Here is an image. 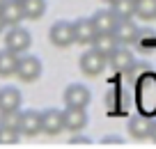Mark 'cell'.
Segmentation results:
<instances>
[{
	"label": "cell",
	"mask_w": 156,
	"mask_h": 149,
	"mask_svg": "<svg viewBox=\"0 0 156 149\" xmlns=\"http://www.w3.org/2000/svg\"><path fill=\"white\" fill-rule=\"evenodd\" d=\"M44 67H41V60L37 55H19V62H16V71L14 76L21 83H34L39 80Z\"/></svg>",
	"instance_id": "obj_1"
},
{
	"label": "cell",
	"mask_w": 156,
	"mask_h": 149,
	"mask_svg": "<svg viewBox=\"0 0 156 149\" xmlns=\"http://www.w3.org/2000/svg\"><path fill=\"white\" fill-rule=\"evenodd\" d=\"M62 99H64V106H71V108H87L90 101H92V92H90V87L83 85V83H71V85L64 87Z\"/></svg>",
	"instance_id": "obj_2"
},
{
	"label": "cell",
	"mask_w": 156,
	"mask_h": 149,
	"mask_svg": "<svg viewBox=\"0 0 156 149\" xmlns=\"http://www.w3.org/2000/svg\"><path fill=\"white\" fill-rule=\"evenodd\" d=\"M106 64H108V58L103 53H99L97 48H92V46L78 60V67H80V71H83L85 76H99V73L106 69Z\"/></svg>",
	"instance_id": "obj_3"
},
{
	"label": "cell",
	"mask_w": 156,
	"mask_h": 149,
	"mask_svg": "<svg viewBox=\"0 0 156 149\" xmlns=\"http://www.w3.org/2000/svg\"><path fill=\"white\" fill-rule=\"evenodd\" d=\"M30 44H32V34H30L23 25H12V28L7 30L5 48H9V51H14V53L21 55V53H25L30 48Z\"/></svg>",
	"instance_id": "obj_4"
},
{
	"label": "cell",
	"mask_w": 156,
	"mask_h": 149,
	"mask_svg": "<svg viewBox=\"0 0 156 149\" xmlns=\"http://www.w3.org/2000/svg\"><path fill=\"white\" fill-rule=\"evenodd\" d=\"M64 131V112L58 108L41 110V133L46 135H60Z\"/></svg>",
	"instance_id": "obj_5"
},
{
	"label": "cell",
	"mask_w": 156,
	"mask_h": 149,
	"mask_svg": "<svg viewBox=\"0 0 156 149\" xmlns=\"http://www.w3.org/2000/svg\"><path fill=\"white\" fill-rule=\"evenodd\" d=\"M48 39L53 46L58 48H67L73 44V25L69 23V21H58V23L51 25L48 30Z\"/></svg>",
	"instance_id": "obj_6"
},
{
	"label": "cell",
	"mask_w": 156,
	"mask_h": 149,
	"mask_svg": "<svg viewBox=\"0 0 156 149\" xmlns=\"http://www.w3.org/2000/svg\"><path fill=\"white\" fill-rule=\"evenodd\" d=\"M19 133L25 138H34L41 133V112L39 110H23L19 117Z\"/></svg>",
	"instance_id": "obj_7"
},
{
	"label": "cell",
	"mask_w": 156,
	"mask_h": 149,
	"mask_svg": "<svg viewBox=\"0 0 156 149\" xmlns=\"http://www.w3.org/2000/svg\"><path fill=\"white\" fill-rule=\"evenodd\" d=\"M138 32H140V28L136 25V21H133V19H119V21H117V25H115V30H112L117 44H122V46L136 44Z\"/></svg>",
	"instance_id": "obj_8"
},
{
	"label": "cell",
	"mask_w": 156,
	"mask_h": 149,
	"mask_svg": "<svg viewBox=\"0 0 156 149\" xmlns=\"http://www.w3.org/2000/svg\"><path fill=\"white\" fill-rule=\"evenodd\" d=\"M133 62H136V60H133V53L126 46H122V44L108 55V67H110L112 71H117V73H126Z\"/></svg>",
	"instance_id": "obj_9"
},
{
	"label": "cell",
	"mask_w": 156,
	"mask_h": 149,
	"mask_svg": "<svg viewBox=\"0 0 156 149\" xmlns=\"http://www.w3.org/2000/svg\"><path fill=\"white\" fill-rule=\"evenodd\" d=\"M71 25H73V44L92 46L94 37H97V30H94L92 19H76Z\"/></svg>",
	"instance_id": "obj_10"
},
{
	"label": "cell",
	"mask_w": 156,
	"mask_h": 149,
	"mask_svg": "<svg viewBox=\"0 0 156 149\" xmlns=\"http://www.w3.org/2000/svg\"><path fill=\"white\" fill-rule=\"evenodd\" d=\"M62 112H64V131H71V133H80V131L87 126V122H90L85 108L67 106V110H62Z\"/></svg>",
	"instance_id": "obj_11"
},
{
	"label": "cell",
	"mask_w": 156,
	"mask_h": 149,
	"mask_svg": "<svg viewBox=\"0 0 156 149\" xmlns=\"http://www.w3.org/2000/svg\"><path fill=\"white\" fill-rule=\"evenodd\" d=\"M0 16H2V21H5L7 28H12V25H21V21L25 19L23 9H21V0H5L2 7H0Z\"/></svg>",
	"instance_id": "obj_12"
},
{
	"label": "cell",
	"mask_w": 156,
	"mask_h": 149,
	"mask_svg": "<svg viewBox=\"0 0 156 149\" xmlns=\"http://www.w3.org/2000/svg\"><path fill=\"white\" fill-rule=\"evenodd\" d=\"M21 103H23V96L16 87L5 85L0 87V112L5 110H21Z\"/></svg>",
	"instance_id": "obj_13"
},
{
	"label": "cell",
	"mask_w": 156,
	"mask_h": 149,
	"mask_svg": "<svg viewBox=\"0 0 156 149\" xmlns=\"http://www.w3.org/2000/svg\"><path fill=\"white\" fill-rule=\"evenodd\" d=\"M90 19H92L94 30H97V32H112V30H115V25H117V21H119L110 7H108V9H99V12H94Z\"/></svg>",
	"instance_id": "obj_14"
},
{
	"label": "cell",
	"mask_w": 156,
	"mask_h": 149,
	"mask_svg": "<svg viewBox=\"0 0 156 149\" xmlns=\"http://www.w3.org/2000/svg\"><path fill=\"white\" fill-rule=\"evenodd\" d=\"M129 133L136 140H147L151 133V119H147L145 115H133L129 119Z\"/></svg>",
	"instance_id": "obj_15"
},
{
	"label": "cell",
	"mask_w": 156,
	"mask_h": 149,
	"mask_svg": "<svg viewBox=\"0 0 156 149\" xmlns=\"http://www.w3.org/2000/svg\"><path fill=\"white\" fill-rule=\"evenodd\" d=\"M117 46H119V44H117V39H115L112 32H97V37H94V41H92V48H97L99 53H103L106 58Z\"/></svg>",
	"instance_id": "obj_16"
},
{
	"label": "cell",
	"mask_w": 156,
	"mask_h": 149,
	"mask_svg": "<svg viewBox=\"0 0 156 149\" xmlns=\"http://www.w3.org/2000/svg\"><path fill=\"white\" fill-rule=\"evenodd\" d=\"M16 62H19V53H14L9 48H2V51H0V76L2 78L14 76Z\"/></svg>",
	"instance_id": "obj_17"
},
{
	"label": "cell",
	"mask_w": 156,
	"mask_h": 149,
	"mask_svg": "<svg viewBox=\"0 0 156 149\" xmlns=\"http://www.w3.org/2000/svg\"><path fill=\"white\" fill-rule=\"evenodd\" d=\"M23 16L30 21H37L46 14V0H21Z\"/></svg>",
	"instance_id": "obj_18"
},
{
	"label": "cell",
	"mask_w": 156,
	"mask_h": 149,
	"mask_svg": "<svg viewBox=\"0 0 156 149\" xmlns=\"http://www.w3.org/2000/svg\"><path fill=\"white\" fill-rule=\"evenodd\" d=\"M110 9L117 19H133L136 16V0H112Z\"/></svg>",
	"instance_id": "obj_19"
},
{
	"label": "cell",
	"mask_w": 156,
	"mask_h": 149,
	"mask_svg": "<svg viewBox=\"0 0 156 149\" xmlns=\"http://www.w3.org/2000/svg\"><path fill=\"white\" fill-rule=\"evenodd\" d=\"M136 16L142 21L156 19V0H136Z\"/></svg>",
	"instance_id": "obj_20"
},
{
	"label": "cell",
	"mask_w": 156,
	"mask_h": 149,
	"mask_svg": "<svg viewBox=\"0 0 156 149\" xmlns=\"http://www.w3.org/2000/svg\"><path fill=\"white\" fill-rule=\"evenodd\" d=\"M21 138L19 129H12V126L0 124V144H16Z\"/></svg>",
	"instance_id": "obj_21"
},
{
	"label": "cell",
	"mask_w": 156,
	"mask_h": 149,
	"mask_svg": "<svg viewBox=\"0 0 156 149\" xmlns=\"http://www.w3.org/2000/svg\"><path fill=\"white\" fill-rule=\"evenodd\" d=\"M19 117H21V110H5V112H0V124L19 129Z\"/></svg>",
	"instance_id": "obj_22"
},
{
	"label": "cell",
	"mask_w": 156,
	"mask_h": 149,
	"mask_svg": "<svg viewBox=\"0 0 156 149\" xmlns=\"http://www.w3.org/2000/svg\"><path fill=\"white\" fill-rule=\"evenodd\" d=\"M136 44H138V46H142V48H147V46H151V44H156L154 30H140V32H138Z\"/></svg>",
	"instance_id": "obj_23"
},
{
	"label": "cell",
	"mask_w": 156,
	"mask_h": 149,
	"mask_svg": "<svg viewBox=\"0 0 156 149\" xmlns=\"http://www.w3.org/2000/svg\"><path fill=\"white\" fill-rule=\"evenodd\" d=\"M69 144H71V147H90V144H92V140L85 138V135H73V138L69 140Z\"/></svg>",
	"instance_id": "obj_24"
},
{
	"label": "cell",
	"mask_w": 156,
	"mask_h": 149,
	"mask_svg": "<svg viewBox=\"0 0 156 149\" xmlns=\"http://www.w3.org/2000/svg\"><path fill=\"white\" fill-rule=\"evenodd\" d=\"M101 144H124V140L122 138H103Z\"/></svg>",
	"instance_id": "obj_25"
},
{
	"label": "cell",
	"mask_w": 156,
	"mask_h": 149,
	"mask_svg": "<svg viewBox=\"0 0 156 149\" xmlns=\"http://www.w3.org/2000/svg\"><path fill=\"white\" fill-rule=\"evenodd\" d=\"M149 138H151V140L156 142V119L151 122V133H149Z\"/></svg>",
	"instance_id": "obj_26"
},
{
	"label": "cell",
	"mask_w": 156,
	"mask_h": 149,
	"mask_svg": "<svg viewBox=\"0 0 156 149\" xmlns=\"http://www.w3.org/2000/svg\"><path fill=\"white\" fill-rule=\"evenodd\" d=\"M7 25H5V21H2V16H0V34H2V30H5Z\"/></svg>",
	"instance_id": "obj_27"
},
{
	"label": "cell",
	"mask_w": 156,
	"mask_h": 149,
	"mask_svg": "<svg viewBox=\"0 0 156 149\" xmlns=\"http://www.w3.org/2000/svg\"><path fill=\"white\" fill-rule=\"evenodd\" d=\"M103 2H108V5H110V2H112V0H103Z\"/></svg>",
	"instance_id": "obj_28"
},
{
	"label": "cell",
	"mask_w": 156,
	"mask_h": 149,
	"mask_svg": "<svg viewBox=\"0 0 156 149\" xmlns=\"http://www.w3.org/2000/svg\"><path fill=\"white\" fill-rule=\"evenodd\" d=\"M2 2H5V0H0V7H2Z\"/></svg>",
	"instance_id": "obj_29"
}]
</instances>
